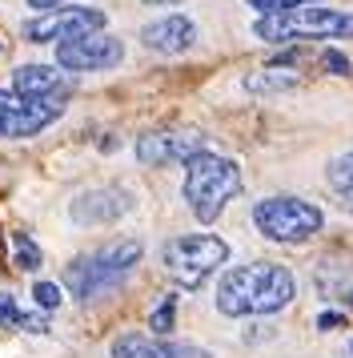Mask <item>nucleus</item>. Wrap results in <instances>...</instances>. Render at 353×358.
<instances>
[{
    "label": "nucleus",
    "instance_id": "423d86ee",
    "mask_svg": "<svg viewBox=\"0 0 353 358\" xmlns=\"http://www.w3.org/2000/svg\"><path fill=\"white\" fill-rule=\"evenodd\" d=\"M253 226L269 238V242H281V245H297V242H309L313 234L325 229V213L305 201V197H293V194H273V197H261L253 206Z\"/></svg>",
    "mask_w": 353,
    "mask_h": 358
},
{
    "label": "nucleus",
    "instance_id": "9d476101",
    "mask_svg": "<svg viewBox=\"0 0 353 358\" xmlns=\"http://www.w3.org/2000/svg\"><path fill=\"white\" fill-rule=\"evenodd\" d=\"M121 61H125V45H121V36L109 33L77 36V41L57 45V65L68 73H105V69H117Z\"/></svg>",
    "mask_w": 353,
    "mask_h": 358
},
{
    "label": "nucleus",
    "instance_id": "0eeeda50",
    "mask_svg": "<svg viewBox=\"0 0 353 358\" xmlns=\"http://www.w3.org/2000/svg\"><path fill=\"white\" fill-rule=\"evenodd\" d=\"M20 33L32 45H64V41H77V36L105 33V13L84 8V4H64V8H52V13H36Z\"/></svg>",
    "mask_w": 353,
    "mask_h": 358
},
{
    "label": "nucleus",
    "instance_id": "6ab92c4d",
    "mask_svg": "<svg viewBox=\"0 0 353 358\" xmlns=\"http://www.w3.org/2000/svg\"><path fill=\"white\" fill-rule=\"evenodd\" d=\"M173 322H176V294H165L160 306L149 314V330H153L157 338H165V334H173Z\"/></svg>",
    "mask_w": 353,
    "mask_h": 358
},
{
    "label": "nucleus",
    "instance_id": "393cba45",
    "mask_svg": "<svg viewBox=\"0 0 353 358\" xmlns=\"http://www.w3.org/2000/svg\"><path fill=\"white\" fill-rule=\"evenodd\" d=\"M345 306H353V286H350V290H345Z\"/></svg>",
    "mask_w": 353,
    "mask_h": 358
},
{
    "label": "nucleus",
    "instance_id": "4be33fe9",
    "mask_svg": "<svg viewBox=\"0 0 353 358\" xmlns=\"http://www.w3.org/2000/svg\"><path fill=\"white\" fill-rule=\"evenodd\" d=\"M245 4H253L265 17V13H285V8H301V4H317V0H245Z\"/></svg>",
    "mask_w": 353,
    "mask_h": 358
},
{
    "label": "nucleus",
    "instance_id": "b1692460",
    "mask_svg": "<svg viewBox=\"0 0 353 358\" xmlns=\"http://www.w3.org/2000/svg\"><path fill=\"white\" fill-rule=\"evenodd\" d=\"M68 0H29V8L32 13H52V8H64Z\"/></svg>",
    "mask_w": 353,
    "mask_h": 358
},
{
    "label": "nucleus",
    "instance_id": "7ed1b4c3",
    "mask_svg": "<svg viewBox=\"0 0 353 358\" xmlns=\"http://www.w3.org/2000/svg\"><path fill=\"white\" fill-rule=\"evenodd\" d=\"M241 194V165L221 153H197L185 162V206L201 226H213L225 206Z\"/></svg>",
    "mask_w": 353,
    "mask_h": 358
},
{
    "label": "nucleus",
    "instance_id": "f257e3e1",
    "mask_svg": "<svg viewBox=\"0 0 353 358\" xmlns=\"http://www.w3.org/2000/svg\"><path fill=\"white\" fill-rule=\"evenodd\" d=\"M217 310L225 318H257V314H277L297 298V278L281 262H249L225 270L217 282Z\"/></svg>",
    "mask_w": 353,
    "mask_h": 358
},
{
    "label": "nucleus",
    "instance_id": "39448f33",
    "mask_svg": "<svg viewBox=\"0 0 353 358\" xmlns=\"http://www.w3.org/2000/svg\"><path fill=\"white\" fill-rule=\"evenodd\" d=\"M160 262L181 290H201L229 262V242L217 234H181L160 245Z\"/></svg>",
    "mask_w": 353,
    "mask_h": 358
},
{
    "label": "nucleus",
    "instance_id": "9b49d317",
    "mask_svg": "<svg viewBox=\"0 0 353 358\" xmlns=\"http://www.w3.org/2000/svg\"><path fill=\"white\" fill-rule=\"evenodd\" d=\"M133 206H137V197L125 185H105V189H84L73 197L68 217L77 226H109V222H121Z\"/></svg>",
    "mask_w": 353,
    "mask_h": 358
},
{
    "label": "nucleus",
    "instance_id": "aec40b11",
    "mask_svg": "<svg viewBox=\"0 0 353 358\" xmlns=\"http://www.w3.org/2000/svg\"><path fill=\"white\" fill-rule=\"evenodd\" d=\"M61 286H57V282H36V286H32V302H36V310H57L61 306Z\"/></svg>",
    "mask_w": 353,
    "mask_h": 358
},
{
    "label": "nucleus",
    "instance_id": "f3484780",
    "mask_svg": "<svg viewBox=\"0 0 353 358\" xmlns=\"http://www.w3.org/2000/svg\"><path fill=\"white\" fill-rule=\"evenodd\" d=\"M325 181L337 189L341 206H350V210H353V153L333 157V162H329V169H325Z\"/></svg>",
    "mask_w": 353,
    "mask_h": 358
},
{
    "label": "nucleus",
    "instance_id": "f8f14e48",
    "mask_svg": "<svg viewBox=\"0 0 353 358\" xmlns=\"http://www.w3.org/2000/svg\"><path fill=\"white\" fill-rule=\"evenodd\" d=\"M141 45L149 52H165V57L185 52V49L197 45V24H193L189 17H181V13H169V17L144 24L141 29Z\"/></svg>",
    "mask_w": 353,
    "mask_h": 358
},
{
    "label": "nucleus",
    "instance_id": "4468645a",
    "mask_svg": "<svg viewBox=\"0 0 353 358\" xmlns=\"http://www.w3.org/2000/svg\"><path fill=\"white\" fill-rule=\"evenodd\" d=\"M13 93L16 97H57V93H68L61 69L52 65H20L13 73Z\"/></svg>",
    "mask_w": 353,
    "mask_h": 358
},
{
    "label": "nucleus",
    "instance_id": "20e7f679",
    "mask_svg": "<svg viewBox=\"0 0 353 358\" xmlns=\"http://www.w3.org/2000/svg\"><path fill=\"white\" fill-rule=\"evenodd\" d=\"M253 36L269 41V45H289V41H329V36H353V13H337V8H321V4H301V8H285V13H265L253 24Z\"/></svg>",
    "mask_w": 353,
    "mask_h": 358
},
{
    "label": "nucleus",
    "instance_id": "bb28decb",
    "mask_svg": "<svg viewBox=\"0 0 353 358\" xmlns=\"http://www.w3.org/2000/svg\"><path fill=\"white\" fill-rule=\"evenodd\" d=\"M350 358H353V342H350Z\"/></svg>",
    "mask_w": 353,
    "mask_h": 358
},
{
    "label": "nucleus",
    "instance_id": "dca6fc26",
    "mask_svg": "<svg viewBox=\"0 0 353 358\" xmlns=\"http://www.w3.org/2000/svg\"><path fill=\"white\" fill-rule=\"evenodd\" d=\"M0 326H16V330H29V334H45V330H48L45 318L24 314V310L16 306L13 294H0Z\"/></svg>",
    "mask_w": 353,
    "mask_h": 358
},
{
    "label": "nucleus",
    "instance_id": "a211bd4d",
    "mask_svg": "<svg viewBox=\"0 0 353 358\" xmlns=\"http://www.w3.org/2000/svg\"><path fill=\"white\" fill-rule=\"evenodd\" d=\"M8 242H13V254H16V270H40V262H45V254H40V245L32 242L29 234H24V229H16L13 238H8Z\"/></svg>",
    "mask_w": 353,
    "mask_h": 358
},
{
    "label": "nucleus",
    "instance_id": "1a4fd4ad",
    "mask_svg": "<svg viewBox=\"0 0 353 358\" xmlns=\"http://www.w3.org/2000/svg\"><path fill=\"white\" fill-rule=\"evenodd\" d=\"M205 149H209L205 133L197 129H157V133H141L133 153H137L141 165L160 169V165H185L189 157L205 153Z\"/></svg>",
    "mask_w": 353,
    "mask_h": 358
},
{
    "label": "nucleus",
    "instance_id": "a878e982",
    "mask_svg": "<svg viewBox=\"0 0 353 358\" xmlns=\"http://www.w3.org/2000/svg\"><path fill=\"white\" fill-rule=\"evenodd\" d=\"M144 4H176V0H144Z\"/></svg>",
    "mask_w": 353,
    "mask_h": 358
},
{
    "label": "nucleus",
    "instance_id": "6e6552de",
    "mask_svg": "<svg viewBox=\"0 0 353 358\" xmlns=\"http://www.w3.org/2000/svg\"><path fill=\"white\" fill-rule=\"evenodd\" d=\"M64 97H16V93H0V141H20V137H36L45 133L57 117L64 113Z\"/></svg>",
    "mask_w": 353,
    "mask_h": 358
},
{
    "label": "nucleus",
    "instance_id": "412c9836",
    "mask_svg": "<svg viewBox=\"0 0 353 358\" xmlns=\"http://www.w3.org/2000/svg\"><path fill=\"white\" fill-rule=\"evenodd\" d=\"M321 69H325V73H333V77H350V73H353L350 57H345V52H337V49L321 52Z\"/></svg>",
    "mask_w": 353,
    "mask_h": 358
},
{
    "label": "nucleus",
    "instance_id": "5701e85b",
    "mask_svg": "<svg viewBox=\"0 0 353 358\" xmlns=\"http://www.w3.org/2000/svg\"><path fill=\"white\" fill-rule=\"evenodd\" d=\"M345 326V314H337V310H325L317 318V330H341Z\"/></svg>",
    "mask_w": 353,
    "mask_h": 358
},
{
    "label": "nucleus",
    "instance_id": "ddd939ff",
    "mask_svg": "<svg viewBox=\"0 0 353 358\" xmlns=\"http://www.w3.org/2000/svg\"><path fill=\"white\" fill-rule=\"evenodd\" d=\"M109 358H205L189 342H169V338H141V334H125L112 342Z\"/></svg>",
    "mask_w": 353,
    "mask_h": 358
},
{
    "label": "nucleus",
    "instance_id": "2eb2a0df",
    "mask_svg": "<svg viewBox=\"0 0 353 358\" xmlns=\"http://www.w3.org/2000/svg\"><path fill=\"white\" fill-rule=\"evenodd\" d=\"M297 73H289V69L281 65H265L257 69V73H249L245 77V89L249 93H257V97H273V93H289V89H297Z\"/></svg>",
    "mask_w": 353,
    "mask_h": 358
},
{
    "label": "nucleus",
    "instance_id": "f03ea898",
    "mask_svg": "<svg viewBox=\"0 0 353 358\" xmlns=\"http://www.w3.org/2000/svg\"><path fill=\"white\" fill-rule=\"evenodd\" d=\"M144 258V245L137 238H112V242L96 245L89 254H80L64 266V286L77 302H93L100 294L121 290L128 278L137 274Z\"/></svg>",
    "mask_w": 353,
    "mask_h": 358
}]
</instances>
